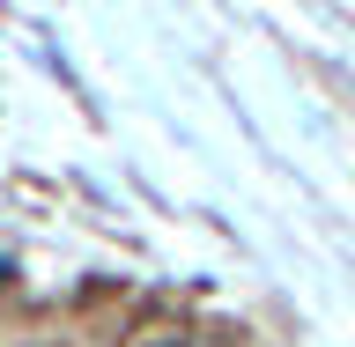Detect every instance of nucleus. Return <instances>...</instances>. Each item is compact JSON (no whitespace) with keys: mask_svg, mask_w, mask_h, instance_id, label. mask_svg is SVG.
I'll return each instance as SVG.
<instances>
[{"mask_svg":"<svg viewBox=\"0 0 355 347\" xmlns=\"http://www.w3.org/2000/svg\"><path fill=\"white\" fill-rule=\"evenodd\" d=\"M148 347H193V340H148Z\"/></svg>","mask_w":355,"mask_h":347,"instance_id":"obj_1","label":"nucleus"}]
</instances>
